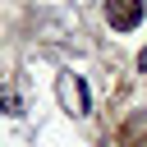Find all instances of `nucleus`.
Returning a JSON list of instances; mask_svg holds the SVG:
<instances>
[{
    "label": "nucleus",
    "mask_w": 147,
    "mask_h": 147,
    "mask_svg": "<svg viewBox=\"0 0 147 147\" xmlns=\"http://www.w3.org/2000/svg\"><path fill=\"white\" fill-rule=\"evenodd\" d=\"M106 23L119 32H133L142 23V0H106Z\"/></svg>",
    "instance_id": "nucleus-2"
},
{
    "label": "nucleus",
    "mask_w": 147,
    "mask_h": 147,
    "mask_svg": "<svg viewBox=\"0 0 147 147\" xmlns=\"http://www.w3.org/2000/svg\"><path fill=\"white\" fill-rule=\"evenodd\" d=\"M0 115H23V101L14 87H0Z\"/></svg>",
    "instance_id": "nucleus-3"
},
{
    "label": "nucleus",
    "mask_w": 147,
    "mask_h": 147,
    "mask_svg": "<svg viewBox=\"0 0 147 147\" xmlns=\"http://www.w3.org/2000/svg\"><path fill=\"white\" fill-rule=\"evenodd\" d=\"M138 69H142V74H147V46H142V55H138Z\"/></svg>",
    "instance_id": "nucleus-4"
},
{
    "label": "nucleus",
    "mask_w": 147,
    "mask_h": 147,
    "mask_svg": "<svg viewBox=\"0 0 147 147\" xmlns=\"http://www.w3.org/2000/svg\"><path fill=\"white\" fill-rule=\"evenodd\" d=\"M55 96H60V106L69 115H87V83L78 74H60L55 78Z\"/></svg>",
    "instance_id": "nucleus-1"
}]
</instances>
